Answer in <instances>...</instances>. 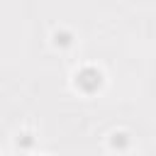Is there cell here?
<instances>
[{
  "mask_svg": "<svg viewBox=\"0 0 156 156\" xmlns=\"http://www.w3.org/2000/svg\"><path fill=\"white\" fill-rule=\"evenodd\" d=\"M78 83H80L85 90H93V88L100 83V73H95L93 68H85V71L78 76Z\"/></svg>",
  "mask_w": 156,
  "mask_h": 156,
  "instance_id": "1",
  "label": "cell"
}]
</instances>
